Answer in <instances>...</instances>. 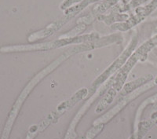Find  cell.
<instances>
[{
	"instance_id": "obj_10",
	"label": "cell",
	"mask_w": 157,
	"mask_h": 139,
	"mask_svg": "<svg viewBox=\"0 0 157 139\" xmlns=\"http://www.w3.org/2000/svg\"><path fill=\"white\" fill-rule=\"evenodd\" d=\"M86 25L84 23H80V25H78V26H77V27H75V29H73V30H71V32H68L67 34L64 35L63 36H61L62 38H72V37H75V36H77V35L79 34V33H81L82 32H83V31H85V29H86Z\"/></svg>"
},
{
	"instance_id": "obj_1",
	"label": "cell",
	"mask_w": 157,
	"mask_h": 139,
	"mask_svg": "<svg viewBox=\"0 0 157 139\" xmlns=\"http://www.w3.org/2000/svg\"><path fill=\"white\" fill-rule=\"evenodd\" d=\"M100 38V36L93 32L90 34L83 35L81 36H75L72 38H62L54 41L47 42V43H37V44L31 45H17V46H3L0 48L2 53H13V52H24V51H43V50H50L53 49L60 48L64 46L70 44H80L86 42L94 41L95 39Z\"/></svg>"
},
{
	"instance_id": "obj_12",
	"label": "cell",
	"mask_w": 157,
	"mask_h": 139,
	"mask_svg": "<svg viewBox=\"0 0 157 139\" xmlns=\"http://www.w3.org/2000/svg\"><path fill=\"white\" fill-rule=\"evenodd\" d=\"M130 1V0H123V6H125L126 4L128 3Z\"/></svg>"
},
{
	"instance_id": "obj_8",
	"label": "cell",
	"mask_w": 157,
	"mask_h": 139,
	"mask_svg": "<svg viewBox=\"0 0 157 139\" xmlns=\"http://www.w3.org/2000/svg\"><path fill=\"white\" fill-rule=\"evenodd\" d=\"M116 93L117 92H116L113 88H111L109 91V92H108L107 95H106V96L105 97L103 100L101 101V102H100V104L98 105V108H97V109L95 110V112L99 113V112L105 110V109L107 108L108 105H110V104L113 102V99H114L115 96H116Z\"/></svg>"
},
{
	"instance_id": "obj_11",
	"label": "cell",
	"mask_w": 157,
	"mask_h": 139,
	"mask_svg": "<svg viewBox=\"0 0 157 139\" xmlns=\"http://www.w3.org/2000/svg\"><path fill=\"white\" fill-rule=\"evenodd\" d=\"M82 1V0H64V2L61 4V6H60V7H61V10H65L70 8V6L71 7L73 5L79 3V2H81Z\"/></svg>"
},
{
	"instance_id": "obj_2",
	"label": "cell",
	"mask_w": 157,
	"mask_h": 139,
	"mask_svg": "<svg viewBox=\"0 0 157 139\" xmlns=\"http://www.w3.org/2000/svg\"><path fill=\"white\" fill-rule=\"evenodd\" d=\"M157 46V35L153 36L152 38L147 40L146 42L143 43L140 47L135 50L134 54H131L129 59L125 63V64L122 67L120 72L117 74L116 78H114V81L113 83V88L116 91L119 92L121 91L123 85L125 84L127 78L128 76L130 71L133 68L134 65L137 64V61H145L147 58L148 54L149 53L154 47Z\"/></svg>"
},
{
	"instance_id": "obj_7",
	"label": "cell",
	"mask_w": 157,
	"mask_h": 139,
	"mask_svg": "<svg viewBox=\"0 0 157 139\" xmlns=\"http://www.w3.org/2000/svg\"><path fill=\"white\" fill-rule=\"evenodd\" d=\"M119 1H120V0H104L101 3L95 6L93 8L92 12H91L92 17H94L98 16V15H102L103 13H105L109 8L118 3Z\"/></svg>"
},
{
	"instance_id": "obj_6",
	"label": "cell",
	"mask_w": 157,
	"mask_h": 139,
	"mask_svg": "<svg viewBox=\"0 0 157 139\" xmlns=\"http://www.w3.org/2000/svg\"><path fill=\"white\" fill-rule=\"evenodd\" d=\"M129 18V15L127 14H117L112 13L109 15H100L98 17V21H103L106 25H113L116 22H123Z\"/></svg>"
},
{
	"instance_id": "obj_9",
	"label": "cell",
	"mask_w": 157,
	"mask_h": 139,
	"mask_svg": "<svg viewBox=\"0 0 157 139\" xmlns=\"http://www.w3.org/2000/svg\"><path fill=\"white\" fill-rule=\"evenodd\" d=\"M148 1V0H131L127 4H126L125 6H121L119 8H117V10L119 12H127V11L130 10L134 9V8H137L138 6H141V5H143L144 3Z\"/></svg>"
},
{
	"instance_id": "obj_5",
	"label": "cell",
	"mask_w": 157,
	"mask_h": 139,
	"mask_svg": "<svg viewBox=\"0 0 157 139\" xmlns=\"http://www.w3.org/2000/svg\"><path fill=\"white\" fill-rule=\"evenodd\" d=\"M152 79H153V75H151V74H148V75L140 77V78L137 79L135 80L130 81V82L123 85L121 92H120V95H121V96L128 95L129 94L136 91L137 88L141 87L142 86L148 83L151 80H152Z\"/></svg>"
},
{
	"instance_id": "obj_4",
	"label": "cell",
	"mask_w": 157,
	"mask_h": 139,
	"mask_svg": "<svg viewBox=\"0 0 157 139\" xmlns=\"http://www.w3.org/2000/svg\"><path fill=\"white\" fill-rule=\"evenodd\" d=\"M152 87V84H150V83L146 84V85L143 86L142 87H141V88L139 87V89H137L136 91H134V92L129 94V95H127L126 98H124L123 100L121 101V102H120V103L117 104V105H116V106H115V107L112 109V110L109 111L107 114L105 115L103 117L100 118V119H98V121L95 122L94 124H96V123L98 124V123H105V122L108 121V120L113 117L114 115H116V113H117V112L120 110V109H123V108L124 107V106H125V105L128 103V102H130L131 100H133V99H134L135 98H137L138 95H141V93H143L145 91H146L147 89H149V88Z\"/></svg>"
},
{
	"instance_id": "obj_13",
	"label": "cell",
	"mask_w": 157,
	"mask_h": 139,
	"mask_svg": "<svg viewBox=\"0 0 157 139\" xmlns=\"http://www.w3.org/2000/svg\"><path fill=\"white\" fill-rule=\"evenodd\" d=\"M154 83H155V85H157V76H156V78L155 79V80H154Z\"/></svg>"
},
{
	"instance_id": "obj_3",
	"label": "cell",
	"mask_w": 157,
	"mask_h": 139,
	"mask_svg": "<svg viewBox=\"0 0 157 139\" xmlns=\"http://www.w3.org/2000/svg\"><path fill=\"white\" fill-rule=\"evenodd\" d=\"M137 44V34L134 35L133 36V38L131 39L130 42L129 43L128 46L124 50V51L121 54V55L116 59V61L109 66V68L104 71L103 73L101 74L98 78L95 79L93 82L92 85H91L90 91H94V90L97 89L100 87L101 84H103L108 79L110 78L113 74H115L118 70H120L121 68V67H123L124 65L127 61L129 59V57L131 56L133 51L134 50V49L136 48Z\"/></svg>"
}]
</instances>
